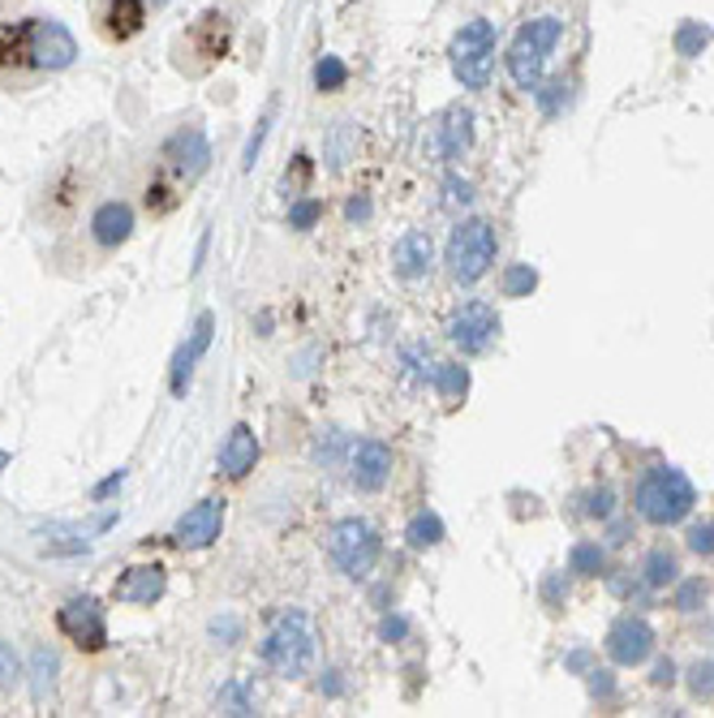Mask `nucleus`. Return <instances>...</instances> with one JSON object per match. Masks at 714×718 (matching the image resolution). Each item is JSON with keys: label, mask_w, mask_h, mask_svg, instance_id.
I'll return each instance as SVG.
<instances>
[{"label": "nucleus", "mask_w": 714, "mask_h": 718, "mask_svg": "<svg viewBox=\"0 0 714 718\" xmlns=\"http://www.w3.org/2000/svg\"><path fill=\"white\" fill-rule=\"evenodd\" d=\"M78 61V39L56 17H22L0 26V74H61Z\"/></svg>", "instance_id": "1"}, {"label": "nucleus", "mask_w": 714, "mask_h": 718, "mask_svg": "<svg viewBox=\"0 0 714 718\" xmlns=\"http://www.w3.org/2000/svg\"><path fill=\"white\" fill-rule=\"evenodd\" d=\"M693 508H698V486L676 465H650L633 486V512L646 525H659V529L680 525L693 516Z\"/></svg>", "instance_id": "2"}, {"label": "nucleus", "mask_w": 714, "mask_h": 718, "mask_svg": "<svg viewBox=\"0 0 714 718\" xmlns=\"http://www.w3.org/2000/svg\"><path fill=\"white\" fill-rule=\"evenodd\" d=\"M258 654H263V663H267L276 676H284V680L306 676V671L315 667V654H319V637H315L310 615H306V611H297V606H293V611H284V615L267 628V637H263Z\"/></svg>", "instance_id": "3"}, {"label": "nucleus", "mask_w": 714, "mask_h": 718, "mask_svg": "<svg viewBox=\"0 0 714 718\" xmlns=\"http://www.w3.org/2000/svg\"><path fill=\"white\" fill-rule=\"evenodd\" d=\"M560 39H564V22H560V17H534V22H525V26L517 30V39H512L503 65H508L512 82H517L525 95H534V91L543 87L547 56L556 52Z\"/></svg>", "instance_id": "4"}, {"label": "nucleus", "mask_w": 714, "mask_h": 718, "mask_svg": "<svg viewBox=\"0 0 714 718\" xmlns=\"http://www.w3.org/2000/svg\"><path fill=\"white\" fill-rule=\"evenodd\" d=\"M328 555L349 581H366L383 560V534L366 516H341L328 529Z\"/></svg>", "instance_id": "5"}, {"label": "nucleus", "mask_w": 714, "mask_h": 718, "mask_svg": "<svg viewBox=\"0 0 714 718\" xmlns=\"http://www.w3.org/2000/svg\"><path fill=\"white\" fill-rule=\"evenodd\" d=\"M495 39H499V26L490 17H474L452 35L448 61H452V74L466 91H486L490 87V78H495Z\"/></svg>", "instance_id": "6"}, {"label": "nucleus", "mask_w": 714, "mask_h": 718, "mask_svg": "<svg viewBox=\"0 0 714 718\" xmlns=\"http://www.w3.org/2000/svg\"><path fill=\"white\" fill-rule=\"evenodd\" d=\"M495 254H499L495 225L482 220V216H470V220H461V225L452 229L448 249H444V262H448V275H452L457 284H477V280L490 271Z\"/></svg>", "instance_id": "7"}, {"label": "nucleus", "mask_w": 714, "mask_h": 718, "mask_svg": "<svg viewBox=\"0 0 714 718\" xmlns=\"http://www.w3.org/2000/svg\"><path fill=\"white\" fill-rule=\"evenodd\" d=\"M448 341L466 354V358H482V354H490V345L499 341V315H495V306L490 302H466V306H457L452 315H448Z\"/></svg>", "instance_id": "8"}, {"label": "nucleus", "mask_w": 714, "mask_h": 718, "mask_svg": "<svg viewBox=\"0 0 714 718\" xmlns=\"http://www.w3.org/2000/svg\"><path fill=\"white\" fill-rule=\"evenodd\" d=\"M160 155H164V168L181 185H194L212 168V142H207V133L199 125H181L177 133H168V142H164Z\"/></svg>", "instance_id": "9"}, {"label": "nucleus", "mask_w": 714, "mask_h": 718, "mask_svg": "<svg viewBox=\"0 0 714 718\" xmlns=\"http://www.w3.org/2000/svg\"><path fill=\"white\" fill-rule=\"evenodd\" d=\"M56 628H61L78 650H87V654H95V650L109 645V619H104V606H100V599H91V594L65 602V606L56 611Z\"/></svg>", "instance_id": "10"}, {"label": "nucleus", "mask_w": 714, "mask_h": 718, "mask_svg": "<svg viewBox=\"0 0 714 718\" xmlns=\"http://www.w3.org/2000/svg\"><path fill=\"white\" fill-rule=\"evenodd\" d=\"M345 465H349V482H354L361 495H379L392 482L396 452L383 439H357V444H349Z\"/></svg>", "instance_id": "11"}, {"label": "nucleus", "mask_w": 714, "mask_h": 718, "mask_svg": "<svg viewBox=\"0 0 714 718\" xmlns=\"http://www.w3.org/2000/svg\"><path fill=\"white\" fill-rule=\"evenodd\" d=\"M225 499H199L194 508L181 512V521L173 525V542L181 551H207L220 534H225Z\"/></svg>", "instance_id": "12"}, {"label": "nucleus", "mask_w": 714, "mask_h": 718, "mask_svg": "<svg viewBox=\"0 0 714 718\" xmlns=\"http://www.w3.org/2000/svg\"><path fill=\"white\" fill-rule=\"evenodd\" d=\"M212 336H216V315H212V310H203V315L194 319L190 336L181 341V349L173 354V366H168V387H173V396H177V400H186L190 379H194V366L207 358Z\"/></svg>", "instance_id": "13"}, {"label": "nucleus", "mask_w": 714, "mask_h": 718, "mask_svg": "<svg viewBox=\"0 0 714 718\" xmlns=\"http://www.w3.org/2000/svg\"><path fill=\"white\" fill-rule=\"evenodd\" d=\"M607 654L615 667H641L650 654H654V628L641 619V615H620L611 628H607Z\"/></svg>", "instance_id": "14"}, {"label": "nucleus", "mask_w": 714, "mask_h": 718, "mask_svg": "<svg viewBox=\"0 0 714 718\" xmlns=\"http://www.w3.org/2000/svg\"><path fill=\"white\" fill-rule=\"evenodd\" d=\"M164 594H168V568L164 564H133L113 586V599L120 606H155Z\"/></svg>", "instance_id": "15"}, {"label": "nucleus", "mask_w": 714, "mask_h": 718, "mask_svg": "<svg viewBox=\"0 0 714 718\" xmlns=\"http://www.w3.org/2000/svg\"><path fill=\"white\" fill-rule=\"evenodd\" d=\"M474 146V113L470 108H448L439 125H435V133H431V155L439 159V164H457L466 151Z\"/></svg>", "instance_id": "16"}, {"label": "nucleus", "mask_w": 714, "mask_h": 718, "mask_svg": "<svg viewBox=\"0 0 714 718\" xmlns=\"http://www.w3.org/2000/svg\"><path fill=\"white\" fill-rule=\"evenodd\" d=\"M431 267H435V241H431L426 229H409L405 238H396V245H392V271L400 280H422V275H431Z\"/></svg>", "instance_id": "17"}, {"label": "nucleus", "mask_w": 714, "mask_h": 718, "mask_svg": "<svg viewBox=\"0 0 714 718\" xmlns=\"http://www.w3.org/2000/svg\"><path fill=\"white\" fill-rule=\"evenodd\" d=\"M133 238V207L120 203V198H109L91 211V241L100 249H117L125 241Z\"/></svg>", "instance_id": "18"}, {"label": "nucleus", "mask_w": 714, "mask_h": 718, "mask_svg": "<svg viewBox=\"0 0 714 718\" xmlns=\"http://www.w3.org/2000/svg\"><path fill=\"white\" fill-rule=\"evenodd\" d=\"M186 43H190V48H194V56H203V61L225 56V52H229V43H233V22H229V13H220V9L203 13V17L190 26Z\"/></svg>", "instance_id": "19"}, {"label": "nucleus", "mask_w": 714, "mask_h": 718, "mask_svg": "<svg viewBox=\"0 0 714 718\" xmlns=\"http://www.w3.org/2000/svg\"><path fill=\"white\" fill-rule=\"evenodd\" d=\"M95 17H100V30L113 39V43H125L142 30L146 22V0H100L95 4Z\"/></svg>", "instance_id": "20"}, {"label": "nucleus", "mask_w": 714, "mask_h": 718, "mask_svg": "<svg viewBox=\"0 0 714 718\" xmlns=\"http://www.w3.org/2000/svg\"><path fill=\"white\" fill-rule=\"evenodd\" d=\"M254 465H258V435H254L245 422H238V426L225 435V444H220V474L241 482Z\"/></svg>", "instance_id": "21"}, {"label": "nucleus", "mask_w": 714, "mask_h": 718, "mask_svg": "<svg viewBox=\"0 0 714 718\" xmlns=\"http://www.w3.org/2000/svg\"><path fill=\"white\" fill-rule=\"evenodd\" d=\"M444 538H448V525H444V516L431 512V508L413 512L409 525H405V547H409V551H431V547H439Z\"/></svg>", "instance_id": "22"}, {"label": "nucleus", "mask_w": 714, "mask_h": 718, "mask_svg": "<svg viewBox=\"0 0 714 718\" xmlns=\"http://www.w3.org/2000/svg\"><path fill=\"white\" fill-rule=\"evenodd\" d=\"M357 155V125L354 120H336L332 129H328V142H323V159H328V168L332 172H341L349 159Z\"/></svg>", "instance_id": "23"}, {"label": "nucleus", "mask_w": 714, "mask_h": 718, "mask_svg": "<svg viewBox=\"0 0 714 718\" xmlns=\"http://www.w3.org/2000/svg\"><path fill=\"white\" fill-rule=\"evenodd\" d=\"M641 581H646L650 590L676 586V581H680V560H676L667 547H654V551L646 555V564H641Z\"/></svg>", "instance_id": "24"}, {"label": "nucleus", "mask_w": 714, "mask_h": 718, "mask_svg": "<svg viewBox=\"0 0 714 718\" xmlns=\"http://www.w3.org/2000/svg\"><path fill=\"white\" fill-rule=\"evenodd\" d=\"M569 573H573V577H602V573H607V547L595 542V538L573 542V551H569Z\"/></svg>", "instance_id": "25"}, {"label": "nucleus", "mask_w": 714, "mask_h": 718, "mask_svg": "<svg viewBox=\"0 0 714 718\" xmlns=\"http://www.w3.org/2000/svg\"><path fill=\"white\" fill-rule=\"evenodd\" d=\"M431 387H435L444 400H466V392H470V370H466L461 361H435Z\"/></svg>", "instance_id": "26"}, {"label": "nucleus", "mask_w": 714, "mask_h": 718, "mask_svg": "<svg viewBox=\"0 0 714 718\" xmlns=\"http://www.w3.org/2000/svg\"><path fill=\"white\" fill-rule=\"evenodd\" d=\"M56 671H61V658H56V650H48V645H35V650H30V684H35V697H39V702L52 693V684H56Z\"/></svg>", "instance_id": "27"}, {"label": "nucleus", "mask_w": 714, "mask_h": 718, "mask_svg": "<svg viewBox=\"0 0 714 718\" xmlns=\"http://www.w3.org/2000/svg\"><path fill=\"white\" fill-rule=\"evenodd\" d=\"M349 87V65L341 61V56H319L315 61V91H323V95H336V91H345Z\"/></svg>", "instance_id": "28"}, {"label": "nucleus", "mask_w": 714, "mask_h": 718, "mask_svg": "<svg viewBox=\"0 0 714 718\" xmlns=\"http://www.w3.org/2000/svg\"><path fill=\"white\" fill-rule=\"evenodd\" d=\"M319 220H323V203H319L315 194H297V198L289 203V229H293V233H310Z\"/></svg>", "instance_id": "29"}, {"label": "nucleus", "mask_w": 714, "mask_h": 718, "mask_svg": "<svg viewBox=\"0 0 714 718\" xmlns=\"http://www.w3.org/2000/svg\"><path fill=\"white\" fill-rule=\"evenodd\" d=\"M499 289H503V297H530L538 289V271L530 262H512V267H503Z\"/></svg>", "instance_id": "30"}, {"label": "nucleus", "mask_w": 714, "mask_h": 718, "mask_svg": "<svg viewBox=\"0 0 714 718\" xmlns=\"http://www.w3.org/2000/svg\"><path fill=\"white\" fill-rule=\"evenodd\" d=\"M400 366H405V374H409L413 383H431V374H435V361H431V349H426V345L400 349Z\"/></svg>", "instance_id": "31"}, {"label": "nucleus", "mask_w": 714, "mask_h": 718, "mask_svg": "<svg viewBox=\"0 0 714 718\" xmlns=\"http://www.w3.org/2000/svg\"><path fill=\"white\" fill-rule=\"evenodd\" d=\"M711 43V26H702V22H685L680 30H676V52L680 56H702V48Z\"/></svg>", "instance_id": "32"}, {"label": "nucleus", "mask_w": 714, "mask_h": 718, "mask_svg": "<svg viewBox=\"0 0 714 718\" xmlns=\"http://www.w3.org/2000/svg\"><path fill=\"white\" fill-rule=\"evenodd\" d=\"M220 710L225 715H254V697H250V684L245 680L220 684Z\"/></svg>", "instance_id": "33"}, {"label": "nucleus", "mask_w": 714, "mask_h": 718, "mask_svg": "<svg viewBox=\"0 0 714 718\" xmlns=\"http://www.w3.org/2000/svg\"><path fill=\"white\" fill-rule=\"evenodd\" d=\"M207 632H212V641H216V645H238L245 628H241V615H233V611H220V615H212Z\"/></svg>", "instance_id": "34"}, {"label": "nucleus", "mask_w": 714, "mask_h": 718, "mask_svg": "<svg viewBox=\"0 0 714 718\" xmlns=\"http://www.w3.org/2000/svg\"><path fill=\"white\" fill-rule=\"evenodd\" d=\"M534 100H538L543 117H560V108L569 104V82H564V78H556V82L538 87V91H534Z\"/></svg>", "instance_id": "35"}, {"label": "nucleus", "mask_w": 714, "mask_h": 718, "mask_svg": "<svg viewBox=\"0 0 714 718\" xmlns=\"http://www.w3.org/2000/svg\"><path fill=\"white\" fill-rule=\"evenodd\" d=\"M474 203V181H466L461 172H448L444 177V207L457 211V207H470Z\"/></svg>", "instance_id": "36"}, {"label": "nucleus", "mask_w": 714, "mask_h": 718, "mask_svg": "<svg viewBox=\"0 0 714 718\" xmlns=\"http://www.w3.org/2000/svg\"><path fill=\"white\" fill-rule=\"evenodd\" d=\"M341 452H349V439H345L341 431H319V439H315V461H319V465H336Z\"/></svg>", "instance_id": "37"}, {"label": "nucleus", "mask_w": 714, "mask_h": 718, "mask_svg": "<svg viewBox=\"0 0 714 718\" xmlns=\"http://www.w3.org/2000/svg\"><path fill=\"white\" fill-rule=\"evenodd\" d=\"M689 693L693 697H714V658H698L693 667H689Z\"/></svg>", "instance_id": "38"}, {"label": "nucleus", "mask_w": 714, "mask_h": 718, "mask_svg": "<svg viewBox=\"0 0 714 718\" xmlns=\"http://www.w3.org/2000/svg\"><path fill=\"white\" fill-rule=\"evenodd\" d=\"M267 133H271V113H263L258 125H254V133H250V142H245V151H241V168L250 172L254 164H258V155H263V142H267Z\"/></svg>", "instance_id": "39"}, {"label": "nucleus", "mask_w": 714, "mask_h": 718, "mask_svg": "<svg viewBox=\"0 0 714 718\" xmlns=\"http://www.w3.org/2000/svg\"><path fill=\"white\" fill-rule=\"evenodd\" d=\"M582 512L595 516V521H611V516H615V495H611L607 486H598V490L586 495V508H582Z\"/></svg>", "instance_id": "40"}, {"label": "nucleus", "mask_w": 714, "mask_h": 718, "mask_svg": "<svg viewBox=\"0 0 714 718\" xmlns=\"http://www.w3.org/2000/svg\"><path fill=\"white\" fill-rule=\"evenodd\" d=\"M689 551L693 555H714V521L689 525Z\"/></svg>", "instance_id": "41"}, {"label": "nucleus", "mask_w": 714, "mask_h": 718, "mask_svg": "<svg viewBox=\"0 0 714 718\" xmlns=\"http://www.w3.org/2000/svg\"><path fill=\"white\" fill-rule=\"evenodd\" d=\"M22 676V663H17V654H13V645H4L0 641V689H13V680Z\"/></svg>", "instance_id": "42"}, {"label": "nucleus", "mask_w": 714, "mask_h": 718, "mask_svg": "<svg viewBox=\"0 0 714 718\" xmlns=\"http://www.w3.org/2000/svg\"><path fill=\"white\" fill-rule=\"evenodd\" d=\"M370 216H374L370 194H354V198L345 203V220H349V225H370Z\"/></svg>", "instance_id": "43"}, {"label": "nucleus", "mask_w": 714, "mask_h": 718, "mask_svg": "<svg viewBox=\"0 0 714 718\" xmlns=\"http://www.w3.org/2000/svg\"><path fill=\"white\" fill-rule=\"evenodd\" d=\"M702 602H706V586H702V581H685V586L676 590V606H680V611H698Z\"/></svg>", "instance_id": "44"}, {"label": "nucleus", "mask_w": 714, "mask_h": 718, "mask_svg": "<svg viewBox=\"0 0 714 718\" xmlns=\"http://www.w3.org/2000/svg\"><path fill=\"white\" fill-rule=\"evenodd\" d=\"M379 637H383L387 645L405 641V637H409V619H405V615H383V624H379Z\"/></svg>", "instance_id": "45"}, {"label": "nucleus", "mask_w": 714, "mask_h": 718, "mask_svg": "<svg viewBox=\"0 0 714 718\" xmlns=\"http://www.w3.org/2000/svg\"><path fill=\"white\" fill-rule=\"evenodd\" d=\"M590 693H595V697H615V680H611V671H590Z\"/></svg>", "instance_id": "46"}, {"label": "nucleus", "mask_w": 714, "mask_h": 718, "mask_svg": "<svg viewBox=\"0 0 714 718\" xmlns=\"http://www.w3.org/2000/svg\"><path fill=\"white\" fill-rule=\"evenodd\" d=\"M628 534H633V521H611L607 525V547H624Z\"/></svg>", "instance_id": "47"}, {"label": "nucleus", "mask_w": 714, "mask_h": 718, "mask_svg": "<svg viewBox=\"0 0 714 718\" xmlns=\"http://www.w3.org/2000/svg\"><path fill=\"white\" fill-rule=\"evenodd\" d=\"M543 599L551 602V606H556V602H564V599H569V586H560V577L551 573V577L543 581Z\"/></svg>", "instance_id": "48"}, {"label": "nucleus", "mask_w": 714, "mask_h": 718, "mask_svg": "<svg viewBox=\"0 0 714 718\" xmlns=\"http://www.w3.org/2000/svg\"><path fill=\"white\" fill-rule=\"evenodd\" d=\"M120 482H125V470H117V474H109V478L100 482V486H95V490H91V499H95V503H104V499H109V495H113V490H117Z\"/></svg>", "instance_id": "49"}, {"label": "nucleus", "mask_w": 714, "mask_h": 718, "mask_svg": "<svg viewBox=\"0 0 714 718\" xmlns=\"http://www.w3.org/2000/svg\"><path fill=\"white\" fill-rule=\"evenodd\" d=\"M650 680H654L659 689H663V684H676V663H672V658H663V663H654V676H650Z\"/></svg>", "instance_id": "50"}, {"label": "nucleus", "mask_w": 714, "mask_h": 718, "mask_svg": "<svg viewBox=\"0 0 714 718\" xmlns=\"http://www.w3.org/2000/svg\"><path fill=\"white\" fill-rule=\"evenodd\" d=\"M323 676H328V680H319V689H323L328 697H341V693H345V684H341V671H323Z\"/></svg>", "instance_id": "51"}, {"label": "nucleus", "mask_w": 714, "mask_h": 718, "mask_svg": "<svg viewBox=\"0 0 714 718\" xmlns=\"http://www.w3.org/2000/svg\"><path fill=\"white\" fill-rule=\"evenodd\" d=\"M207 245H212V233H203V241H199V249H194V275L203 271V258H207Z\"/></svg>", "instance_id": "52"}, {"label": "nucleus", "mask_w": 714, "mask_h": 718, "mask_svg": "<svg viewBox=\"0 0 714 718\" xmlns=\"http://www.w3.org/2000/svg\"><path fill=\"white\" fill-rule=\"evenodd\" d=\"M586 658H590V654H586V650H573V654H569V658H564V663H569V667H586Z\"/></svg>", "instance_id": "53"}, {"label": "nucleus", "mask_w": 714, "mask_h": 718, "mask_svg": "<svg viewBox=\"0 0 714 718\" xmlns=\"http://www.w3.org/2000/svg\"><path fill=\"white\" fill-rule=\"evenodd\" d=\"M164 4H168V0H146V9H164Z\"/></svg>", "instance_id": "54"}, {"label": "nucleus", "mask_w": 714, "mask_h": 718, "mask_svg": "<svg viewBox=\"0 0 714 718\" xmlns=\"http://www.w3.org/2000/svg\"><path fill=\"white\" fill-rule=\"evenodd\" d=\"M0 470H9V452H0Z\"/></svg>", "instance_id": "55"}]
</instances>
